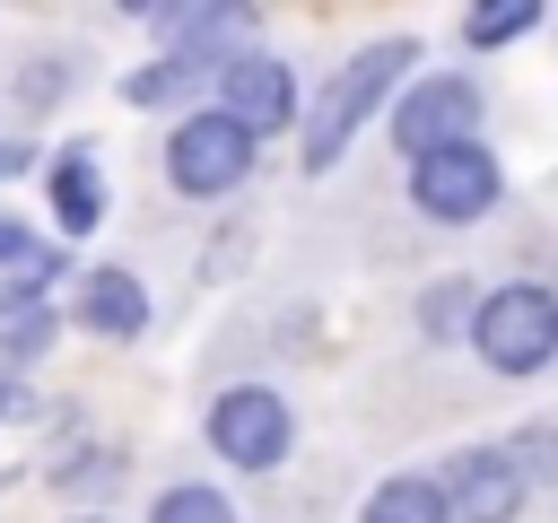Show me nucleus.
Returning a JSON list of instances; mask_svg holds the SVG:
<instances>
[{
  "label": "nucleus",
  "instance_id": "18",
  "mask_svg": "<svg viewBox=\"0 0 558 523\" xmlns=\"http://www.w3.org/2000/svg\"><path fill=\"white\" fill-rule=\"evenodd\" d=\"M26 166H35V148H26V139H0V183H9V174H26Z\"/></svg>",
  "mask_w": 558,
  "mask_h": 523
},
{
  "label": "nucleus",
  "instance_id": "4",
  "mask_svg": "<svg viewBox=\"0 0 558 523\" xmlns=\"http://www.w3.org/2000/svg\"><path fill=\"white\" fill-rule=\"evenodd\" d=\"M288 401L279 392H262V384H235V392H218L209 401V445L235 462V471H270L279 453H288Z\"/></svg>",
  "mask_w": 558,
  "mask_h": 523
},
{
  "label": "nucleus",
  "instance_id": "6",
  "mask_svg": "<svg viewBox=\"0 0 558 523\" xmlns=\"http://www.w3.org/2000/svg\"><path fill=\"white\" fill-rule=\"evenodd\" d=\"M410 183H418V209L427 218H480L497 200V157L480 139L462 148H436V157H410Z\"/></svg>",
  "mask_w": 558,
  "mask_h": 523
},
{
  "label": "nucleus",
  "instance_id": "11",
  "mask_svg": "<svg viewBox=\"0 0 558 523\" xmlns=\"http://www.w3.org/2000/svg\"><path fill=\"white\" fill-rule=\"evenodd\" d=\"M52 218H61L70 235H96V218H105V183H96V157H87V148H70V157L52 166Z\"/></svg>",
  "mask_w": 558,
  "mask_h": 523
},
{
  "label": "nucleus",
  "instance_id": "17",
  "mask_svg": "<svg viewBox=\"0 0 558 523\" xmlns=\"http://www.w3.org/2000/svg\"><path fill=\"white\" fill-rule=\"evenodd\" d=\"M148 523H235V514H227V497H218V488H166Z\"/></svg>",
  "mask_w": 558,
  "mask_h": 523
},
{
  "label": "nucleus",
  "instance_id": "14",
  "mask_svg": "<svg viewBox=\"0 0 558 523\" xmlns=\"http://www.w3.org/2000/svg\"><path fill=\"white\" fill-rule=\"evenodd\" d=\"M140 17H148L157 35H183V44H201V61H209V44H218V35H244V26H253L244 9H140Z\"/></svg>",
  "mask_w": 558,
  "mask_h": 523
},
{
  "label": "nucleus",
  "instance_id": "15",
  "mask_svg": "<svg viewBox=\"0 0 558 523\" xmlns=\"http://www.w3.org/2000/svg\"><path fill=\"white\" fill-rule=\"evenodd\" d=\"M201 78H209V61H201V52H166L157 70H131V78H122V96H131V105H174V96H183V87H201Z\"/></svg>",
  "mask_w": 558,
  "mask_h": 523
},
{
  "label": "nucleus",
  "instance_id": "10",
  "mask_svg": "<svg viewBox=\"0 0 558 523\" xmlns=\"http://www.w3.org/2000/svg\"><path fill=\"white\" fill-rule=\"evenodd\" d=\"M52 270H61V253L0 218V305H35V296L52 288Z\"/></svg>",
  "mask_w": 558,
  "mask_h": 523
},
{
  "label": "nucleus",
  "instance_id": "1",
  "mask_svg": "<svg viewBox=\"0 0 558 523\" xmlns=\"http://www.w3.org/2000/svg\"><path fill=\"white\" fill-rule=\"evenodd\" d=\"M410 61H418L410 44H366L357 61H340V70H331V87H323V96H314V113H305V166H314V174H323V166H340L349 131L375 113V96H384Z\"/></svg>",
  "mask_w": 558,
  "mask_h": 523
},
{
  "label": "nucleus",
  "instance_id": "13",
  "mask_svg": "<svg viewBox=\"0 0 558 523\" xmlns=\"http://www.w3.org/2000/svg\"><path fill=\"white\" fill-rule=\"evenodd\" d=\"M366 523H453L445 514V497H436V479H384L375 497H366Z\"/></svg>",
  "mask_w": 558,
  "mask_h": 523
},
{
  "label": "nucleus",
  "instance_id": "2",
  "mask_svg": "<svg viewBox=\"0 0 558 523\" xmlns=\"http://www.w3.org/2000/svg\"><path fill=\"white\" fill-rule=\"evenodd\" d=\"M471 349H480L497 375L549 366V357H558V296H549V288H497V296H480Z\"/></svg>",
  "mask_w": 558,
  "mask_h": 523
},
{
  "label": "nucleus",
  "instance_id": "12",
  "mask_svg": "<svg viewBox=\"0 0 558 523\" xmlns=\"http://www.w3.org/2000/svg\"><path fill=\"white\" fill-rule=\"evenodd\" d=\"M44 340H52V314H44V305H0V401H9L17 375L44 357Z\"/></svg>",
  "mask_w": 558,
  "mask_h": 523
},
{
  "label": "nucleus",
  "instance_id": "9",
  "mask_svg": "<svg viewBox=\"0 0 558 523\" xmlns=\"http://www.w3.org/2000/svg\"><path fill=\"white\" fill-rule=\"evenodd\" d=\"M78 323L105 331V340H140V323H148L140 279H131V270H87V288H78Z\"/></svg>",
  "mask_w": 558,
  "mask_h": 523
},
{
  "label": "nucleus",
  "instance_id": "16",
  "mask_svg": "<svg viewBox=\"0 0 558 523\" xmlns=\"http://www.w3.org/2000/svg\"><path fill=\"white\" fill-rule=\"evenodd\" d=\"M532 17H541L532 0H497V9H471V17H462V35H471V44L488 52V44H514V35L532 26Z\"/></svg>",
  "mask_w": 558,
  "mask_h": 523
},
{
  "label": "nucleus",
  "instance_id": "3",
  "mask_svg": "<svg viewBox=\"0 0 558 523\" xmlns=\"http://www.w3.org/2000/svg\"><path fill=\"white\" fill-rule=\"evenodd\" d=\"M244 166H253V139H244L227 113H192V122L166 139V174H174L192 200L235 192V183H244Z\"/></svg>",
  "mask_w": 558,
  "mask_h": 523
},
{
  "label": "nucleus",
  "instance_id": "8",
  "mask_svg": "<svg viewBox=\"0 0 558 523\" xmlns=\"http://www.w3.org/2000/svg\"><path fill=\"white\" fill-rule=\"evenodd\" d=\"M288 105H296L288 61H270V52H235V61H218V113H227L244 139L279 131V122H288Z\"/></svg>",
  "mask_w": 558,
  "mask_h": 523
},
{
  "label": "nucleus",
  "instance_id": "5",
  "mask_svg": "<svg viewBox=\"0 0 558 523\" xmlns=\"http://www.w3.org/2000/svg\"><path fill=\"white\" fill-rule=\"evenodd\" d=\"M471 131H480V87H471V78H418V87L401 96V113H392V139H401L410 157L462 148Z\"/></svg>",
  "mask_w": 558,
  "mask_h": 523
},
{
  "label": "nucleus",
  "instance_id": "7",
  "mask_svg": "<svg viewBox=\"0 0 558 523\" xmlns=\"http://www.w3.org/2000/svg\"><path fill=\"white\" fill-rule=\"evenodd\" d=\"M436 497H445L453 523H514L523 471L506 462V445H471V453H453V471L436 479Z\"/></svg>",
  "mask_w": 558,
  "mask_h": 523
}]
</instances>
